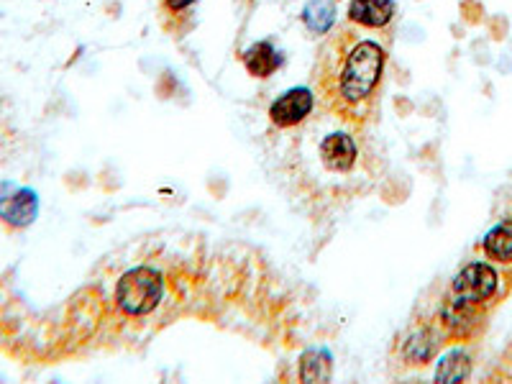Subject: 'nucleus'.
Listing matches in <instances>:
<instances>
[{"mask_svg":"<svg viewBox=\"0 0 512 384\" xmlns=\"http://www.w3.org/2000/svg\"><path fill=\"white\" fill-rule=\"evenodd\" d=\"M497 290V274L487 264H469L464 272L454 280V300L456 305H477L489 300Z\"/></svg>","mask_w":512,"mask_h":384,"instance_id":"3","label":"nucleus"},{"mask_svg":"<svg viewBox=\"0 0 512 384\" xmlns=\"http://www.w3.org/2000/svg\"><path fill=\"white\" fill-rule=\"evenodd\" d=\"M313 108V93L305 88L290 90V93L282 95L280 100H274V105L269 108V116L277 126H295V123L303 121L305 116Z\"/></svg>","mask_w":512,"mask_h":384,"instance_id":"4","label":"nucleus"},{"mask_svg":"<svg viewBox=\"0 0 512 384\" xmlns=\"http://www.w3.org/2000/svg\"><path fill=\"white\" fill-rule=\"evenodd\" d=\"M303 21L313 34H328L336 21V6H333V0H310L308 6H305Z\"/></svg>","mask_w":512,"mask_h":384,"instance_id":"9","label":"nucleus"},{"mask_svg":"<svg viewBox=\"0 0 512 384\" xmlns=\"http://www.w3.org/2000/svg\"><path fill=\"white\" fill-rule=\"evenodd\" d=\"M469 374V359L464 354H451L446 361H441L436 377L438 382H461Z\"/></svg>","mask_w":512,"mask_h":384,"instance_id":"12","label":"nucleus"},{"mask_svg":"<svg viewBox=\"0 0 512 384\" xmlns=\"http://www.w3.org/2000/svg\"><path fill=\"white\" fill-rule=\"evenodd\" d=\"M244 62L249 75L269 77L282 64V57L269 41H259V44H254V47L244 54Z\"/></svg>","mask_w":512,"mask_h":384,"instance_id":"8","label":"nucleus"},{"mask_svg":"<svg viewBox=\"0 0 512 384\" xmlns=\"http://www.w3.org/2000/svg\"><path fill=\"white\" fill-rule=\"evenodd\" d=\"M384 49L369 39H356L351 31H341L323 49L320 62V93L328 105L346 113L372 98L382 80Z\"/></svg>","mask_w":512,"mask_h":384,"instance_id":"1","label":"nucleus"},{"mask_svg":"<svg viewBox=\"0 0 512 384\" xmlns=\"http://www.w3.org/2000/svg\"><path fill=\"white\" fill-rule=\"evenodd\" d=\"M320 157H323V162H326L328 169L346 172V169L354 167L356 146L354 141H351V136L333 134L323 141V146H320Z\"/></svg>","mask_w":512,"mask_h":384,"instance_id":"7","label":"nucleus"},{"mask_svg":"<svg viewBox=\"0 0 512 384\" xmlns=\"http://www.w3.org/2000/svg\"><path fill=\"white\" fill-rule=\"evenodd\" d=\"M39 200L31 190H16L8 198H0V218L11 226H29L36 218Z\"/></svg>","mask_w":512,"mask_h":384,"instance_id":"6","label":"nucleus"},{"mask_svg":"<svg viewBox=\"0 0 512 384\" xmlns=\"http://www.w3.org/2000/svg\"><path fill=\"white\" fill-rule=\"evenodd\" d=\"M392 16H395L392 0H351L349 3L351 24H359L364 29H384Z\"/></svg>","mask_w":512,"mask_h":384,"instance_id":"5","label":"nucleus"},{"mask_svg":"<svg viewBox=\"0 0 512 384\" xmlns=\"http://www.w3.org/2000/svg\"><path fill=\"white\" fill-rule=\"evenodd\" d=\"M331 374V361L326 354H308L303 359V379H313V382H326Z\"/></svg>","mask_w":512,"mask_h":384,"instance_id":"13","label":"nucleus"},{"mask_svg":"<svg viewBox=\"0 0 512 384\" xmlns=\"http://www.w3.org/2000/svg\"><path fill=\"white\" fill-rule=\"evenodd\" d=\"M484 251L497 262H512V221L500 223L495 231H489L484 239Z\"/></svg>","mask_w":512,"mask_h":384,"instance_id":"10","label":"nucleus"},{"mask_svg":"<svg viewBox=\"0 0 512 384\" xmlns=\"http://www.w3.org/2000/svg\"><path fill=\"white\" fill-rule=\"evenodd\" d=\"M118 305L131 315H144L157 308L162 297V280L152 269H134L118 282Z\"/></svg>","mask_w":512,"mask_h":384,"instance_id":"2","label":"nucleus"},{"mask_svg":"<svg viewBox=\"0 0 512 384\" xmlns=\"http://www.w3.org/2000/svg\"><path fill=\"white\" fill-rule=\"evenodd\" d=\"M195 3H198V0H162V16L169 18L167 31L185 29L187 16H190Z\"/></svg>","mask_w":512,"mask_h":384,"instance_id":"11","label":"nucleus"}]
</instances>
